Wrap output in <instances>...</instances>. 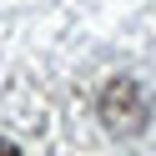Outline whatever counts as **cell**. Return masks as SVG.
<instances>
[{"mask_svg": "<svg viewBox=\"0 0 156 156\" xmlns=\"http://www.w3.org/2000/svg\"><path fill=\"white\" fill-rule=\"evenodd\" d=\"M0 156H20V146H10V141H0Z\"/></svg>", "mask_w": 156, "mask_h": 156, "instance_id": "cell-2", "label": "cell"}, {"mask_svg": "<svg viewBox=\"0 0 156 156\" xmlns=\"http://www.w3.org/2000/svg\"><path fill=\"white\" fill-rule=\"evenodd\" d=\"M146 116H151V101H146V91L131 76H121V81H111L101 91V121L111 126L116 136H136L146 126Z\"/></svg>", "mask_w": 156, "mask_h": 156, "instance_id": "cell-1", "label": "cell"}]
</instances>
